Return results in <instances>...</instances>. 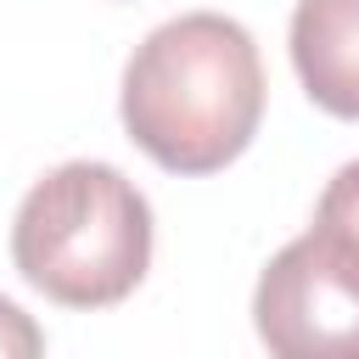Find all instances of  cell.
<instances>
[{
	"mask_svg": "<svg viewBox=\"0 0 359 359\" xmlns=\"http://www.w3.org/2000/svg\"><path fill=\"white\" fill-rule=\"evenodd\" d=\"M129 140L168 174H213L247 151L264 118V62L252 34L219 11L151 28L118 95Z\"/></svg>",
	"mask_w": 359,
	"mask_h": 359,
	"instance_id": "1",
	"label": "cell"
},
{
	"mask_svg": "<svg viewBox=\"0 0 359 359\" xmlns=\"http://www.w3.org/2000/svg\"><path fill=\"white\" fill-rule=\"evenodd\" d=\"M17 275L67 309L123 303L151 264V208L112 163H62L28 185L11 224Z\"/></svg>",
	"mask_w": 359,
	"mask_h": 359,
	"instance_id": "2",
	"label": "cell"
},
{
	"mask_svg": "<svg viewBox=\"0 0 359 359\" xmlns=\"http://www.w3.org/2000/svg\"><path fill=\"white\" fill-rule=\"evenodd\" d=\"M252 325L269 359H359V269L303 230L258 275Z\"/></svg>",
	"mask_w": 359,
	"mask_h": 359,
	"instance_id": "3",
	"label": "cell"
},
{
	"mask_svg": "<svg viewBox=\"0 0 359 359\" xmlns=\"http://www.w3.org/2000/svg\"><path fill=\"white\" fill-rule=\"evenodd\" d=\"M292 67L314 107L359 118V0H297Z\"/></svg>",
	"mask_w": 359,
	"mask_h": 359,
	"instance_id": "4",
	"label": "cell"
},
{
	"mask_svg": "<svg viewBox=\"0 0 359 359\" xmlns=\"http://www.w3.org/2000/svg\"><path fill=\"white\" fill-rule=\"evenodd\" d=\"M309 230H320L353 269H359V157L353 163H342L331 180H325V191H320V202H314V224Z\"/></svg>",
	"mask_w": 359,
	"mask_h": 359,
	"instance_id": "5",
	"label": "cell"
},
{
	"mask_svg": "<svg viewBox=\"0 0 359 359\" xmlns=\"http://www.w3.org/2000/svg\"><path fill=\"white\" fill-rule=\"evenodd\" d=\"M0 359H45V331L28 309L0 297Z\"/></svg>",
	"mask_w": 359,
	"mask_h": 359,
	"instance_id": "6",
	"label": "cell"
}]
</instances>
